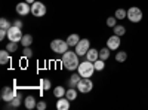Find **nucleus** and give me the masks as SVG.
Here are the masks:
<instances>
[{
  "label": "nucleus",
  "instance_id": "nucleus-1",
  "mask_svg": "<svg viewBox=\"0 0 148 110\" xmlns=\"http://www.w3.org/2000/svg\"><path fill=\"white\" fill-rule=\"evenodd\" d=\"M61 63H62V66L70 70V71H74V70H77L79 68V64H80V61H79V55L76 51H67L65 54H62V58H61Z\"/></svg>",
  "mask_w": 148,
  "mask_h": 110
},
{
  "label": "nucleus",
  "instance_id": "nucleus-2",
  "mask_svg": "<svg viewBox=\"0 0 148 110\" xmlns=\"http://www.w3.org/2000/svg\"><path fill=\"white\" fill-rule=\"evenodd\" d=\"M77 71H79V75H80L82 77H92L93 73H95L96 70H95V66H93L92 61L86 59V61H82V63L79 64Z\"/></svg>",
  "mask_w": 148,
  "mask_h": 110
},
{
  "label": "nucleus",
  "instance_id": "nucleus-3",
  "mask_svg": "<svg viewBox=\"0 0 148 110\" xmlns=\"http://www.w3.org/2000/svg\"><path fill=\"white\" fill-rule=\"evenodd\" d=\"M68 46L70 45L67 43V40H62V39H55L51 42V49L55 54H65L68 51Z\"/></svg>",
  "mask_w": 148,
  "mask_h": 110
},
{
  "label": "nucleus",
  "instance_id": "nucleus-4",
  "mask_svg": "<svg viewBox=\"0 0 148 110\" xmlns=\"http://www.w3.org/2000/svg\"><path fill=\"white\" fill-rule=\"evenodd\" d=\"M142 10L138 8V6H132L127 9V19L133 24H136V22H141L142 21Z\"/></svg>",
  "mask_w": 148,
  "mask_h": 110
},
{
  "label": "nucleus",
  "instance_id": "nucleus-5",
  "mask_svg": "<svg viewBox=\"0 0 148 110\" xmlns=\"http://www.w3.org/2000/svg\"><path fill=\"white\" fill-rule=\"evenodd\" d=\"M76 88H77L79 92H82V94H88V92H90V91L93 89V82L90 80V77H82V79L79 80V83H77Z\"/></svg>",
  "mask_w": 148,
  "mask_h": 110
},
{
  "label": "nucleus",
  "instance_id": "nucleus-6",
  "mask_svg": "<svg viewBox=\"0 0 148 110\" xmlns=\"http://www.w3.org/2000/svg\"><path fill=\"white\" fill-rule=\"evenodd\" d=\"M46 12H47V9H46L45 3H42V2H37V0H36V2L31 5V14H33V17H36V18L45 17Z\"/></svg>",
  "mask_w": 148,
  "mask_h": 110
},
{
  "label": "nucleus",
  "instance_id": "nucleus-7",
  "mask_svg": "<svg viewBox=\"0 0 148 110\" xmlns=\"http://www.w3.org/2000/svg\"><path fill=\"white\" fill-rule=\"evenodd\" d=\"M16 94H18V91H16L15 88L5 86V88L2 89V92H0V97H2V100H3L5 103H10V101L16 97Z\"/></svg>",
  "mask_w": 148,
  "mask_h": 110
},
{
  "label": "nucleus",
  "instance_id": "nucleus-8",
  "mask_svg": "<svg viewBox=\"0 0 148 110\" xmlns=\"http://www.w3.org/2000/svg\"><path fill=\"white\" fill-rule=\"evenodd\" d=\"M22 28L19 27H15V26H12L9 30H8V39L10 42H21L22 39Z\"/></svg>",
  "mask_w": 148,
  "mask_h": 110
},
{
  "label": "nucleus",
  "instance_id": "nucleus-9",
  "mask_svg": "<svg viewBox=\"0 0 148 110\" xmlns=\"http://www.w3.org/2000/svg\"><path fill=\"white\" fill-rule=\"evenodd\" d=\"M74 48H76L77 55L83 57V55L88 54V51L90 49V42H89L88 39H80V42H79L76 46H74Z\"/></svg>",
  "mask_w": 148,
  "mask_h": 110
},
{
  "label": "nucleus",
  "instance_id": "nucleus-10",
  "mask_svg": "<svg viewBox=\"0 0 148 110\" xmlns=\"http://www.w3.org/2000/svg\"><path fill=\"white\" fill-rule=\"evenodd\" d=\"M120 45H121V40H120V36H117V34H113L107 40V46L110 48L111 51H117L120 48Z\"/></svg>",
  "mask_w": 148,
  "mask_h": 110
},
{
  "label": "nucleus",
  "instance_id": "nucleus-11",
  "mask_svg": "<svg viewBox=\"0 0 148 110\" xmlns=\"http://www.w3.org/2000/svg\"><path fill=\"white\" fill-rule=\"evenodd\" d=\"M16 14L21 15V17L31 14V5L27 3L25 0H24V2H21V3H18V5H16Z\"/></svg>",
  "mask_w": 148,
  "mask_h": 110
},
{
  "label": "nucleus",
  "instance_id": "nucleus-12",
  "mask_svg": "<svg viewBox=\"0 0 148 110\" xmlns=\"http://www.w3.org/2000/svg\"><path fill=\"white\" fill-rule=\"evenodd\" d=\"M70 103L71 101L67 98V97H61V98H58V101H56V109L58 110H68Z\"/></svg>",
  "mask_w": 148,
  "mask_h": 110
},
{
  "label": "nucleus",
  "instance_id": "nucleus-13",
  "mask_svg": "<svg viewBox=\"0 0 148 110\" xmlns=\"http://www.w3.org/2000/svg\"><path fill=\"white\" fill-rule=\"evenodd\" d=\"M21 100H22V94H21V92H18L15 98L12 100L10 103H8V104H6V107H8V109H16V107H19V106H21Z\"/></svg>",
  "mask_w": 148,
  "mask_h": 110
},
{
  "label": "nucleus",
  "instance_id": "nucleus-14",
  "mask_svg": "<svg viewBox=\"0 0 148 110\" xmlns=\"http://www.w3.org/2000/svg\"><path fill=\"white\" fill-rule=\"evenodd\" d=\"M99 58V51L95 49V48H90V49L88 51V54H86V59L92 61V63H95V61Z\"/></svg>",
  "mask_w": 148,
  "mask_h": 110
},
{
  "label": "nucleus",
  "instance_id": "nucleus-15",
  "mask_svg": "<svg viewBox=\"0 0 148 110\" xmlns=\"http://www.w3.org/2000/svg\"><path fill=\"white\" fill-rule=\"evenodd\" d=\"M80 79H82V76L79 75V73H77V75H71L70 79H68V88H76Z\"/></svg>",
  "mask_w": 148,
  "mask_h": 110
},
{
  "label": "nucleus",
  "instance_id": "nucleus-16",
  "mask_svg": "<svg viewBox=\"0 0 148 110\" xmlns=\"http://www.w3.org/2000/svg\"><path fill=\"white\" fill-rule=\"evenodd\" d=\"M24 104H25V107L28 109V110H31V109H34L36 106H37V101H36V98L33 95H28L25 100H24Z\"/></svg>",
  "mask_w": 148,
  "mask_h": 110
},
{
  "label": "nucleus",
  "instance_id": "nucleus-17",
  "mask_svg": "<svg viewBox=\"0 0 148 110\" xmlns=\"http://www.w3.org/2000/svg\"><path fill=\"white\" fill-rule=\"evenodd\" d=\"M10 52L6 49V51H0V64L2 66H5V64H8L9 61H10V55H9Z\"/></svg>",
  "mask_w": 148,
  "mask_h": 110
},
{
  "label": "nucleus",
  "instance_id": "nucleus-18",
  "mask_svg": "<svg viewBox=\"0 0 148 110\" xmlns=\"http://www.w3.org/2000/svg\"><path fill=\"white\" fill-rule=\"evenodd\" d=\"M77 92H79L77 88H68L67 92H65V97H67L70 101H73V100H76V98H77Z\"/></svg>",
  "mask_w": 148,
  "mask_h": 110
},
{
  "label": "nucleus",
  "instance_id": "nucleus-19",
  "mask_svg": "<svg viewBox=\"0 0 148 110\" xmlns=\"http://www.w3.org/2000/svg\"><path fill=\"white\" fill-rule=\"evenodd\" d=\"M79 42H80V37H79V34H76V33H74V34H70L68 39H67V43H68L70 46H76Z\"/></svg>",
  "mask_w": 148,
  "mask_h": 110
},
{
  "label": "nucleus",
  "instance_id": "nucleus-20",
  "mask_svg": "<svg viewBox=\"0 0 148 110\" xmlns=\"http://www.w3.org/2000/svg\"><path fill=\"white\" fill-rule=\"evenodd\" d=\"M31 43H33V36L31 34H24L22 39H21V45L25 48V46H31Z\"/></svg>",
  "mask_w": 148,
  "mask_h": 110
},
{
  "label": "nucleus",
  "instance_id": "nucleus-21",
  "mask_svg": "<svg viewBox=\"0 0 148 110\" xmlns=\"http://www.w3.org/2000/svg\"><path fill=\"white\" fill-rule=\"evenodd\" d=\"M65 92H67V89H65L64 86H56V88H53V95L56 97V98L65 97Z\"/></svg>",
  "mask_w": 148,
  "mask_h": 110
},
{
  "label": "nucleus",
  "instance_id": "nucleus-22",
  "mask_svg": "<svg viewBox=\"0 0 148 110\" xmlns=\"http://www.w3.org/2000/svg\"><path fill=\"white\" fill-rule=\"evenodd\" d=\"M126 59H127V52L126 51H119L116 54V61L117 63H125Z\"/></svg>",
  "mask_w": 148,
  "mask_h": 110
},
{
  "label": "nucleus",
  "instance_id": "nucleus-23",
  "mask_svg": "<svg viewBox=\"0 0 148 110\" xmlns=\"http://www.w3.org/2000/svg\"><path fill=\"white\" fill-rule=\"evenodd\" d=\"M113 31H114V34H117V36L121 37V36L126 34V27L125 26H119V24H117L116 27H113Z\"/></svg>",
  "mask_w": 148,
  "mask_h": 110
},
{
  "label": "nucleus",
  "instance_id": "nucleus-24",
  "mask_svg": "<svg viewBox=\"0 0 148 110\" xmlns=\"http://www.w3.org/2000/svg\"><path fill=\"white\" fill-rule=\"evenodd\" d=\"M93 66H95V70H96V71H102V70L105 68V61L101 59V58H98L95 63H93Z\"/></svg>",
  "mask_w": 148,
  "mask_h": 110
},
{
  "label": "nucleus",
  "instance_id": "nucleus-25",
  "mask_svg": "<svg viewBox=\"0 0 148 110\" xmlns=\"http://www.w3.org/2000/svg\"><path fill=\"white\" fill-rule=\"evenodd\" d=\"M110 52H111V49L107 46V48H102V49L99 51V58L101 59H104V61H107L108 58H110Z\"/></svg>",
  "mask_w": 148,
  "mask_h": 110
},
{
  "label": "nucleus",
  "instance_id": "nucleus-26",
  "mask_svg": "<svg viewBox=\"0 0 148 110\" xmlns=\"http://www.w3.org/2000/svg\"><path fill=\"white\" fill-rule=\"evenodd\" d=\"M114 17L117 18V19H125V18H127V10H125V9H117L116 10V14H114Z\"/></svg>",
  "mask_w": 148,
  "mask_h": 110
},
{
  "label": "nucleus",
  "instance_id": "nucleus-27",
  "mask_svg": "<svg viewBox=\"0 0 148 110\" xmlns=\"http://www.w3.org/2000/svg\"><path fill=\"white\" fill-rule=\"evenodd\" d=\"M40 86H42L43 91H49V89L52 88V83H51V80H49V79H42L40 80Z\"/></svg>",
  "mask_w": 148,
  "mask_h": 110
},
{
  "label": "nucleus",
  "instance_id": "nucleus-28",
  "mask_svg": "<svg viewBox=\"0 0 148 110\" xmlns=\"http://www.w3.org/2000/svg\"><path fill=\"white\" fill-rule=\"evenodd\" d=\"M6 49H8L10 54L16 52V49H18V42H9V43H8V46H6Z\"/></svg>",
  "mask_w": 148,
  "mask_h": 110
},
{
  "label": "nucleus",
  "instance_id": "nucleus-29",
  "mask_svg": "<svg viewBox=\"0 0 148 110\" xmlns=\"http://www.w3.org/2000/svg\"><path fill=\"white\" fill-rule=\"evenodd\" d=\"M12 27V24L6 19V18H0V28H3V30H9Z\"/></svg>",
  "mask_w": 148,
  "mask_h": 110
},
{
  "label": "nucleus",
  "instance_id": "nucleus-30",
  "mask_svg": "<svg viewBox=\"0 0 148 110\" xmlns=\"http://www.w3.org/2000/svg\"><path fill=\"white\" fill-rule=\"evenodd\" d=\"M22 57H24V58H31V57H33V51L30 49V46H25V48H24Z\"/></svg>",
  "mask_w": 148,
  "mask_h": 110
},
{
  "label": "nucleus",
  "instance_id": "nucleus-31",
  "mask_svg": "<svg viewBox=\"0 0 148 110\" xmlns=\"http://www.w3.org/2000/svg\"><path fill=\"white\" fill-rule=\"evenodd\" d=\"M107 26L111 27V28L116 27V26H117V18H116V17H110V18L107 19Z\"/></svg>",
  "mask_w": 148,
  "mask_h": 110
},
{
  "label": "nucleus",
  "instance_id": "nucleus-32",
  "mask_svg": "<svg viewBox=\"0 0 148 110\" xmlns=\"http://www.w3.org/2000/svg\"><path fill=\"white\" fill-rule=\"evenodd\" d=\"M46 107H47L46 101H39V103H37V106H36V109H39V110H45Z\"/></svg>",
  "mask_w": 148,
  "mask_h": 110
},
{
  "label": "nucleus",
  "instance_id": "nucleus-33",
  "mask_svg": "<svg viewBox=\"0 0 148 110\" xmlns=\"http://www.w3.org/2000/svg\"><path fill=\"white\" fill-rule=\"evenodd\" d=\"M8 36V30H3V28H0V40H3L5 37Z\"/></svg>",
  "mask_w": 148,
  "mask_h": 110
},
{
  "label": "nucleus",
  "instance_id": "nucleus-34",
  "mask_svg": "<svg viewBox=\"0 0 148 110\" xmlns=\"http://www.w3.org/2000/svg\"><path fill=\"white\" fill-rule=\"evenodd\" d=\"M12 26H15V27H19V28H22V21H21V19H15L14 22H12Z\"/></svg>",
  "mask_w": 148,
  "mask_h": 110
},
{
  "label": "nucleus",
  "instance_id": "nucleus-35",
  "mask_svg": "<svg viewBox=\"0 0 148 110\" xmlns=\"http://www.w3.org/2000/svg\"><path fill=\"white\" fill-rule=\"evenodd\" d=\"M25 2H27V3H30V5H33V3L36 2V0H25Z\"/></svg>",
  "mask_w": 148,
  "mask_h": 110
}]
</instances>
